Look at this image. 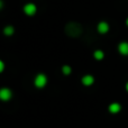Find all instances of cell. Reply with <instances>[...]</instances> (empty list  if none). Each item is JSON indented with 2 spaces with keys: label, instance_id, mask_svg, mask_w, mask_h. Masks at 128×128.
I'll list each match as a JSON object with an SVG mask.
<instances>
[{
  "label": "cell",
  "instance_id": "cell-1",
  "mask_svg": "<svg viewBox=\"0 0 128 128\" xmlns=\"http://www.w3.org/2000/svg\"><path fill=\"white\" fill-rule=\"evenodd\" d=\"M65 32L70 37H78V36L81 35L82 28L79 24H76V22H70V24L66 25Z\"/></svg>",
  "mask_w": 128,
  "mask_h": 128
},
{
  "label": "cell",
  "instance_id": "cell-2",
  "mask_svg": "<svg viewBox=\"0 0 128 128\" xmlns=\"http://www.w3.org/2000/svg\"><path fill=\"white\" fill-rule=\"evenodd\" d=\"M34 83H35V86H37V88H43V86H46V83H47L46 75L43 74V73L37 74V75H36V78H35Z\"/></svg>",
  "mask_w": 128,
  "mask_h": 128
},
{
  "label": "cell",
  "instance_id": "cell-3",
  "mask_svg": "<svg viewBox=\"0 0 128 128\" xmlns=\"http://www.w3.org/2000/svg\"><path fill=\"white\" fill-rule=\"evenodd\" d=\"M11 96H12V93H11V91L9 90V89H7V88L0 89V100H2V101H8V100H10Z\"/></svg>",
  "mask_w": 128,
  "mask_h": 128
},
{
  "label": "cell",
  "instance_id": "cell-4",
  "mask_svg": "<svg viewBox=\"0 0 128 128\" xmlns=\"http://www.w3.org/2000/svg\"><path fill=\"white\" fill-rule=\"evenodd\" d=\"M24 11L25 14H27L28 16H33L36 12V6L34 4H27L24 7Z\"/></svg>",
  "mask_w": 128,
  "mask_h": 128
},
{
  "label": "cell",
  "instance_id": "cell-5",
  "mask_svg": "<svg viewBox=\"0 0 128 128\" xmlns=\"http://www.w3.org/2000/svg\"><path fill=\"white\" fill-rule=\"evenodd\" d=\"M118 51L122 55H128V43L127 42H122L118 45Z\"/></svg>",
  "mask_w": 128,
  "mask_h": 128
},
{
  "label": "cell",
  "instance_id": "cell-6",
  "mask_svg": "<svg viewBox=\"0 0 128 128\" xmlns=\"http://www.w3.org/2000/svg\"><path fill=\"white\" fill-rule=\"evenodd\" d=\"M109 30V25L107 24L106 22H101L98 25V32L101 34H106L107 32Z\"/></svg>",
  "mask_w": 128,
  "mask_h": 128
},
{
  "label": "cell",
  "instance_id": "cell-7",
  "mask_svg": "<svg viewBox=\"0 0 128 128\" xmlns=\"http://www.w3.org/2000/svg\"><path fill=\"white\" fill-rule=\"evenodd\" d=\"M93 82H94V78L90 74L84 75V76L82 78V83H83L84 86H91V84H93Z\"/></svg>",
  "mask_w": 128,
  "mask_h": 128
},
{
  "label": "cell",
  "instance_id": "cell-8",
  "mask_svg": "<svg viewBox=\"0 0 128 128\" xmlns=\"http://www.w3.org/2000/svg\"><path fill=\"white\" fill-rule=\"evenodd\" d=\"M120 109H122V106H120L119 104H117V102H114V104H111L110 106H109V111H110L111 114L119 112Z\"/></svg>",
  "mask_w": 128,
  "mask_h": 128
},
{
  "label": "cell",
  "instance_id": "cell-9",
  "mask_svg": "<svg viewBox=\"0 0 128 128\" xmlns=\"http://www.w3.org/2000/svg\"><path fill=\"white\" fill-rule=\"evenodd\" d=\"M4 35H7V36L12 35L14 34V27L12 26H7L6 28L4 29Z\"/></svg>",
  "mask_w": 128,
  "mask_h": 128
},
{
  "label": "cell",
  "instance_id": "cell-10",
  "mask_svg": "<svg viewBox=\"0 0 128 128\" xmlns=\"http://www.w3.org/2000/svg\"><path fill=\"white\" fill-rule=\"evenodd\" d=\"M104 56V54L102 51H96L94 52V58H97V60H102Z\"/></svg>",
  "mask_w": 128,
  "mask_h": 128
},
{
  "label": "cell",
  "instance_id": "cell-11",
  "mask_svg": "<svg viewBox=\"0 0 128 128\" xmlns=\"http://www.w3.org/2000/svg\"><path fill=\"white\" fill-rule=\"evenodd\" d=\"M62 71H63L64 74L68 75V74H70V73H71V68L68 65H64L63 68H62Z\"/></svg>",
  "mask_w": 128,
  "mask_h": 128
},
{
  "label": "cell",
  "instance_id": "cell-12",
  "mask_svg": "<svg viewBox=\"0 0 128 128\" xmlns=\"http://www.w3.org/2000/svg\"><path fill=\"white\" fill-rule=\"evenodd\" d=\"M4 68V62H2L1 60H0V72H2Z\"/></svg>",
  "mask_w": 128,
  "mask_h": 128
},
{
  "label": "cell",
  "instance_id": "cell-13",
  "mask_svg": "<svg viewBox=\"0 0 128 128\" xmlns=\"http://www.w3.org/2000/svg\"><path fill=\"white\" fill-rule=\"evenodd\" d=\"M2 7H4V2H2V1H1V0H0V9H1V8H2Z\"/></svg>",
  "mask_w": 128,
  "mask_h": 128
},
{
  "label": "cell",
  "instance_id": "cell-14",
  "mask_svg": "<svg viewBox=\"0 0 128 128\" xmlns=\"http://www.w3.org/2000/svg\"><path fill=\"white\" fill-rule=\"evenodd\" d=\"M126 90L128 91V82H127V83H126Z\"/></svg>",
  "mask_w": 128,
  "mask_h": 128
},
{
  "label": "cell",
  "instance_id": "cell-15",
  "mask_svg": "<svg viewBox=\"0 0 128 128\" xmlns=\"http://www.w3.org/2000/svg\"><path fill=\"white\" fill-rule=\"evenodd\" d=\"M126 24L128 25V18H127V20H126Z\"/></svg>",
  "mask_w": 128,
  "mask_h": 128
}]
</instances>
